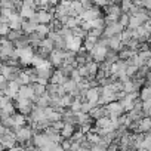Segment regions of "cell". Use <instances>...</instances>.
Listing matches in <instances>:
<instances>
[{
    "label": "cell",
    "instance_id": "7402d4cb",
    "mask_svg": "<svg viewBox=\"0 0 151 151\" xmlns=\"http://www.w3.org/2000/svg\"><path fill=\"white\" fill-rule=\"evenodd\" d=\"M71 31H73V36H74V37H79V39H82V40L88 36V31H85L80 25H79V27H76V28H73Z\"/></svg>",
    "mask_w": 151,
    "mask_h": 151
},
{
    "label": "cell",
    "instance_id": "4316f807",
    "mask_svg": "<svg viewBox=\"0 0 151 151\" xmlns=\"http://www.w3.org/2000/svg\"><path fill=\"white\" fill-rule=\"evenodd\" d=\"M8 151H25V148H24V147H12V148H9Z\"/></svg>",
    "mask_w": 151,
    "mask_h": 151
},
{
    "label": "cell",
    "instance_id": "4dcf8cb0",
    "mask_svg": "<svg viewBox=\"0 0 151 151\" xmlns=\"http://www.w3.org/2000/svg\"><path fill=\"white\" fill-rule=\"evenodd\" d=\"M0 139H2V133H0Z\"/></svg>",
    "mask_w": 151,
    "mask_h": 151
},
{
    "label": "cell",
    "instance_id": "e0dca14e",
    "mask_svg": "<svg viewBox=\"0 0 151 151\" xmlns=\"http://www.w3.org/2000/svg\"><path fill=\"white\" fill-rule=\"evenodd\" d=\"M22 34H24L22 30H9L8 34H6L5 37H6V40H9V42H15V40L19 39Z\"/></svg>",
    "mask_w": 151,
    "mask_h": 151
},
{
    "label": "cell",
    "instance_id": "9a60e30c",
    "mask_svg": "<svg viewBox=\"0 0 151 151\" xmlns=\"http://www.w3.org/2000/svg\"><path fill=\"white\" fill-rule=\"evenodd\" d=\"M31 88H33V92H34V96L39 98V96H43L46 93V86L43 85H39V83H31Z\"/></svg>",
    "mask_w": 151,
    "mask_h": 151
},
{
    "label": "cell",
    "instance_id": "7c38bea8",
    "mask_svg": "<svg viewBox=\"0 0 151 151\" xmlns=\"http://www.w3.org/2000/svg\"><path fill=\"white\" fill-rule=\"evenodd\" d=\"M150 127H151V120H150V117H142V119L138 122V132H141V133L150 132Z\"/></svg>",
    "mask_w": 151,
    "mask_h": 151
},
{
    "label": "cell",
    "instance_id": "52a82bcc",
    "mask_svg": "<svg viewBox=\"0 0 151 151\" xmlns=\"http://www.w3.org/2000/svg\"><path fill=\"white\" fill-rule=\"evenodd\" d=\"M24 18L18 14V12H14L9 18V30H21V24H22Z\"/></svg>",
    "mask_w": 151,
    "mask_h": 151
},
{
    "label": "cell",
    "instance_id": "277c9868",
    "mask_svg": "<svg viewBox=\"0 0 151 151\" xmlns=\"http://www.w3.org/2000/svg\"><path fill=\"white\" fill-rule=\"evenodd\" d=\"M108 47H104V46H99V45H95L91 50V55H92V59L95 62H102L104 58H105V53H107Z\"/></svg>",
    "mask_w": 151,
    "mask_h": 151
},
{
    "label": "cell",
    "instance_id": "d4e9b609",
    "mask_svg": "<svg viewBox=\"0 0 151 151\" xmlns=\"http://www.w3.org/2000/svg\"><path fill=\"white\" fill-rule=\"evenodd\" d=\"M129 18H130V15H129V14H122V15L119 17L117 22H119L123 28H126V27H127V24H129Z\"/></svg>",
    "mask_w": 151,
    "mask_h": 151
},
{
    "label": "cell",
    "instance_id": "d6986e66",
    "mask_svg": "<svg viewBox=\"0 0 151 151\" xmlns=\"http://www.w3.org/2000/svg\"><path fill=\"white\" fill-rule=\"evenodd\" d=\"M117 59H119V56H117V52H116V50H111V49H108V50H107V53H105V58H104V61H105V62H108V64H114Z\"/></svg>",
    "mask_w": 151,
    "mask_h": 151
},
{
    "label": "cell",
    "instance_id": "d6a6232c",
    "mask_svg": "<svg viewBox=\"0 0 151 151\" xmlns=\"http://www.w3.org/2000/svg\"><path fill=\"white\" fill-rule=\"evenodd\" d=\"M0 98H2V93H0Z\"/></svg>",
    "mask_w": 151,
    "mask_h": 151
},
{
    "label": "cell",
    "instance_id": "9c48e42d",
    "mask_svg": "<svg viewBox=\"0 0 151 151\" xmlns=\"http://www.w3.org/2000/svg\"><path fill=\"white\" fill-rule=\"evenodd\" d=\"M74 130H76V126H74V124L64 123L62 129L59 130V135H61V138H62V139H70V138H71V135L74 133Z\"/></svg>",
    "mask_w": 151,
    "mask_h": 151
},
{
    "label": "cell",
    "instance_id": "83f0119b",
    "mask_svg": "<svg viewBox=\"0 0 151 151\" xmlns=\"http://www.w3.org/2000/svg\"><path fill=\"white\" fill-rule=\"evenodd\" d=\"M47 3L52 5V6H56V5L59 3V0H47Z\"/></svg>",
    "mask_w": 151,
    "mask_h": 151
},
{
    "label": "cell",
    "instance_id": "603a6c76",
    "mask_svg": "<svg viewBox=\"0 0 151 151\" xmlns=\"http://www.w3.org/2000/svg\"><path fill=\"white\" fill-rule=\"evenodd\" d=\"M58 86H59V85L47 83V85H46V93H47L49 96H55V95H58ZM58 96H59V95H58Z\"/></svg>",
    "mask_w": 151,
    "mask_h": 151
},
{
    "label": "cell",
    "instance_id": "5bb4252c",
    "mask_svg": "<svg viewBox=\"0 0 151 151\" xmlns=\"http://www.w3.org/2000/svg\"><path fill=\"white\" fill-rule=\"evenodd\" d=\"M18 14L22 17V18H27V19H31L33 17H34V14H36V11L34 9H31V8H25V6H21V9L18 11Z\"/></svg>",
    "mask_w": 151,
    "mask_h": 151
},
{
    "label": "cell",
    "instance_id": "3957f363",
    "mask_svg": "<svg viewBox=\"0 0 151 151\" xmlns=\"http://www.w3.org/2000/svg\"><path fill=\"white\" fill-rule=\"evenodd\" d=\"M62 59H64V50L62 49H53L49 53V58H47L49 64L53 65V67H56V68L62 64Z\"/></svg>",
    "mask_w": 151,
    "mask_h": 151
},
{
    "label": "cell",
    "instance_id": "44dd1931",
    "mask_svg": "<svg viewBox=\"0 0 151 151\" xmlns=\"http://www.w3.org/2000/svg\"><path fill=\"white\" fill-rule=\"evenodd\" d=\"M61 86L64 88V91H65L67 93H70V92H71V91H73L76 86H77V83H76L74 80H71V79H67V80H65V82H64Z\"/></svg>",
    "mask_w": 151,
    "mask_h": 151
},
{
    "label": "cell",
    "instance_id": "ba28073f",
    "mask_svg": "<svg viewBox=\"0 0 151 151\" xmlns=\"http://www.w3.org/2000/svg\"><path fill=\"white\" fill-rule=\"evenodd\" d=\"M122 47H123V43H122L120 34H116V36H111V37H108V49L119 52Z\"/></svg>",
    "mask_w": 151,
    "mask_h": 151
},
{
    "label": "cell",
    "instance_id": "4fadbf2b",
    "mask_svg": "<svg viewBox=\"0 0 151 151\" xmlns=\"http://www.w3.org/2000/svg\"><path fill=\"white\" fill-rule=\"evenodd\" d=\"M12 43H14L15 49H24V47L30 46V43H28V36H27V34H22L19 39H17V40L12 42Z\"/></svg>",
    "mask_w": 151,
    "mask_h": 151
},
{
    "label": "cell",
    "instance_id": "7a4b0ae2",
    "mask_svg": "<svg viewBox=\"0 0 151 151\" xmlns=\"http://www.w3.org/2000/svg\"><path fill=\"white\" fill-rule=\"evenodd\" d=\"M52 19H53V15L46 12V11H43V9L37 11L34 14V17L31 18V21H34L36 24H50Z\"/></svg>",
    "mask_w": 151,
    "mask_h": 151
},
{
    "label": "cell",
    "instance_id": "6da1fadb",
    "mask_svg": "<svg viewBox=\"0 0 151 151\" xmlns=\"http://www.w3.org/2000/svg\"><path fill=\"white\" fill-rule=\"evenodd\" d=\"M79 17H80L82 21H93V19H96V18H101L102 14H101V9H99L98 6H92V8H89V9H85Z\"/></svg>",
    "mask_w": 151,
    "mask_h": 151
},
{
    "label": "cell",
    "instance_id": "8fae6325",
    "mask_svg": "<svg viewBox=\"0 0 151 151\" xmlns=\"http://www.w3.org/2000/svg\"><path fill=\"white\" fill-rule=\"evenodd\" d=\"M36 27H37V24H36L34 21H31V19H24L22 24H21V30H22L24 34L34 33V31H36Z\"/></svg>",
    "mask_w": 151,
    "mask_h": 151
},
{
    "label": "cell",
    "instance_id": "484cf974",
    "mask_svg": "<svg viewBox=\"0 0 151 151\" xmlns=\"http://www.w3.org/2000/svg\"><path fill=\"white\" fill-rule=\"evenodd\" d=\"M92 3L96 5L98 8H105L108 5V0H92Z\"/></svg>",
    "mask_w": 151,
    "mask_h": 151
},
{
    "label": "cell",
    "instance_id": "30bf717a",
    "mask_svg": "<svg viewBox=\"0 0 151 151\" xmlns=\"http://www.w3.org/2000/svg\"><path fill=\"white\" fill-rule=\"evenodd\" d=\"M65 80H67V77H65V76H64L59 70L52 71V76H50V79H49V82L53 83V85H62Z\"/></svg>",
    "mask_w": 151,
    "mask_h": 151
},
{
    "label": "cell",
    "instance_id": "2e32d148",
    "mask_svg": "<svg viewBox=\"0 0 151 151\" xmlns=\"http://www.w3.org/2000/svg\"><path fill=\"white\" fill-rule=\"evenodd\" d=\"M70 11L76 15V17H79L83 11H85V8H83V5L82 3H79L77 0H74V2H71V8H70Z\"/></svg>",
    "mask_w": 151,
    "mask_h": 151
},
{
    "label": "cell",
    "instance_id": "cb8c5ba5",
    "mask_svg": "<svg viewBox=\"0 0 151 151\" xmlns=\"http://www.w3.org/2000/svg\"><path fill=\"white\" fill-rule=\"evenodd\" d=\"M120 9H122V14H129L130 8H132V2L130 0H120Z\"/></svg>",
    "mask_w": 151,
    "mask_h": 151
},
{
    "label": "cell",
    "instance_id": "f546056e",
    "mask_svg": "<svg viewBox=\"0 0 151 151\" xmlns=\"http://www.w3.org/2000/svg\"><path fill=\"white\" fill-rule=\"evenodd\" d=\"M67 2H74V0H67Z\"/></svg>",
    "mask_w": 151,
    "mask_h": 151
},
{
    "label": "cell",
    "instance_id": "ac0fdd59",
    "mask_svg": "<svg viewBox=\"0 0 151 151\" xmlns=\"http://www.w3.org/2000/svg\"><path fill=\"white\" fill-rule=\"evenodd\" d=\"M141 101H148L151 99V89L150 86H142L141 91H139V96H138Z\"/></svg>",
    "mask_w": 151,
    "mask_h": 151
},
{
    "label": "cell",
    "instance_id": "1f68e13d",
    "mask_svg": "<svg viewBox=\"0 0 151 151\" xmlns=\"http://www.w3.org/2000/svg\"><path fill=\"white\" fill-rule=\"evenodd\" d=\"M0 114H2V110H0Z\"/></svg>",
    "mask_w": 151,
    "mask_h": 151
},
{
    "label": "cell",
    "instance_id": "5b68a950",
    "mask_svg": "<svg viewBox=\"0 0 151 151\" xmlns=\"http://www.w3.org/2000/svg\"><path fill=\"white\" fill-rule=\"evenodd\" d=\"M85 99L86 102H89L92 107L98 105V99H99V91H98V86L96 88H89L85 93Z\"/></svg>",
    "mask_w": 151,
    "mask_h": 151
},
{
    "label": "cell",
    "instance_id": "8992f818",
    "mask_svg": "<svg viewBox=\"0 0 151 151\" xmlns=\"http://www.w3.org/2000/svg\"><path fill=\"white\" fill-rule=\"evenodd\" d=\"M19 98H25V99H30L33 102L34 99V92H33V88L31 85H24V86H19L18 89V93H17Z\"/></svg>",
    "mask_w": 151,
    "mask_h": 151
},
{
    "label": "cell",
    "instance_id": "f1b7e54d",
    "mask_svg": "<svg viewBox=\"0 0 151 151\" xmlns=\"http://www.w3.org/2000/svg\"><path fill=\"white\" fill-rule=\"evenodd\" d=\"M3 130H5V127H3V126H2V123H0V133H2V132H3Z\"/></svg>",
    "mask_w": 151,
    "mask_h": 151
},
{
    "label": "cell",
    "instance_id": "ffe728a7",
    "mask_svg": "<svg viewBox=\"0 0 151 151\" xmlns=\"http://www.w3.org/2000/svg\"><path fill=\"white\" fill-rule=\"evenodd\" d=\"M49 31H50L49 24H37V27H36V33H39L42 37H46Z\"/></svg>",
    "mask_w": 151,
    "mask_h": 151
}]
</instances>
